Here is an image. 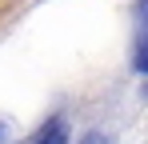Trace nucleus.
<instances>
[{
    "label": "nucleus",
    "mask_w": 148,
    "mask_h": 144,
    "mask_svg": "<svg viewBox=\"0 0 148 144\" xmlns=\"http://www.w3.org/2000/svg\"><path fill=\"white\" fill-rule=\"evenodd\" d=\"M32 144H68V128H64V120H52V124H44V132H40Z\"/></svg>",
    "instance_id": "obj_1"
},
{
    "label": "nucleus",
    "mask_w": 148,
    "mask_h": 144,
    "mask_svg": "<svg viewBox=\"0 0 148 144\" xmlns=\"http://www.w3.org/2000/svg\"><path fill=\"white\" fill-rule=\"evenodd\" d=\"M132 64H136V72H148V36L136 44V56H132Z\"/></svg>",
    "instance_id": "obj_2"
},
{
    "label": "nucleus",
    "mask_w": 148,
    "mask_h": 144,
    "mask_svg": "<svg viewBox=\"0 0 148 144\" xmlns=\"http://www.w3.org/2000/svg\"><path fill=\"white\" fill-rule=\"evenodd\" d=\"M80 144H112V140H108L104 132H88V136H84V140H80Z\"/></svg>",
    "instance_id": "obj_3"
},
{
    "label": "nucleus",
    "mask_w": 148,
    "mask_h": 144,
    "mask_svg": "<svg viewBox=\"0 0 148 144\" xmlns=\"http://www.w3.org/2000/svg\"><path fill=\"white\" fill-rule=\"evenodd\" d=\"M136 12H140V20H148V0H140V4H136Z\"/></svg>",
    "instance_id": "obj_4"
}]
</instances>
